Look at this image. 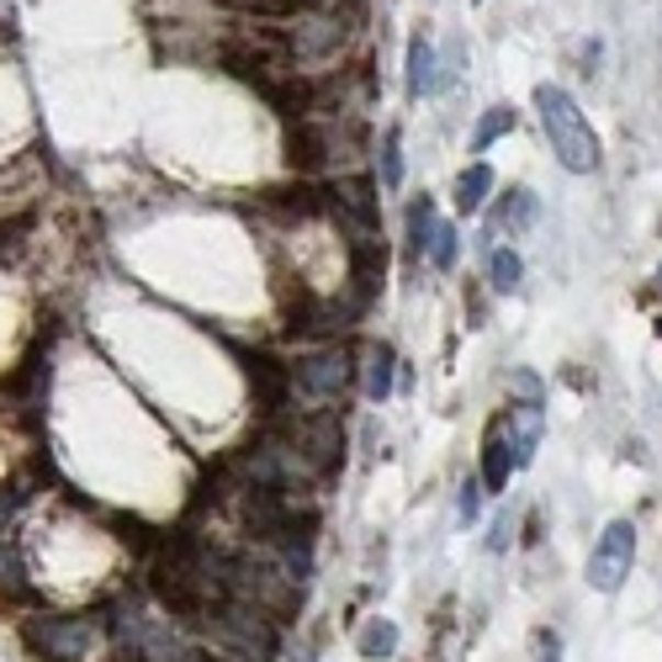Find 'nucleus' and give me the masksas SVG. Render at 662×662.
Wrapping results in <instances>:
<instances>
[{"mask_svg": "<svg viewBox=\"0 0 662 662\" xmlns=\"http://www.w3.org/2000/svg\"><path fill=\"white\" fill-rule=\"evenodd\" d=\"M197 631L207 636V647L228 662H271L281 652V620L244 599L212 604Z\"/></svg>", "mask_w": 662, "mask_h": 662, "instance_id": "nucleus-1", "label": "nucleus"}, {"mask_svg": "<svg viewBox=\"0 0 662 662\" xmlns=\"http://www.w3.org/2000/svg\"><path fill=\"white\" fill-rule=\"evenodd\" d=\"M536 112H541V127L551 138V154L562 159V170L594 176L599 170V138H594V127L583 117V106L562 86H536Z\"/></svg>", "mask_w": 662, "mask_h": 662, "instance_id": "nucleus-2", "label": "nucleus"}, {"mask_svg": "<svg viewBox=\"0 0 662 662\" xmlns=\"http://www.w3.org/2000/svg\"><path fill=\"white\" fill-rule=\"evenodd\" d=\"M16 636L32 662H91L106 626L96 615H43L37 609L27 620H16Z\"/></svg>", "mask_w": 662, "mask_h": 662, "instance_id": "nucleus-3", "label": "nucleus"}, {"mask_svg": "<svg viewBox=\"0 0 662 662\" xmlns=\"http://www.w3.org/2000/svg\"><path fill=\"white\" fill-rule=\"evenodd\" d=\"M356 382V366H350V350L345 345H324L313 356H302L292 366V392L313 397V403H339Z\"/></svg>", "mask_w": 662, "mask_h": 662, "instance_id": "nucleus-4", "label": "nucleus"}, {"mask_svg": "<svg viewBox=\"0 0 662 662\" xmlns=\"http://www.w3.org/2000/svg\"><path fill=\"white\" fill-rule=\"evenodd\" d=\"M631 568H636V525L631 519H609L594 551H588V583L599 594H615L631 577Z\"/></svg>", "mask_w": 662, "mask_h": 662, "instance_id": "nucleus-5", "label": "nucleus"}, {"mask_svg": "<svg viewBox=\"0 0 662 662\" xmlns=\"http://www.w3.org/2000/svg\"><path fill=\"white\" fill-rule=\"evenodd\" d=\"M329 207H334V217L350 228V244L377 239L382 207H377V181H371V176H345V181L329 191Z\"/></svg>", "mask_w": 662, "mask_h": 662, "instance_id": "nucleus-6", "label": "nucleus"}, {"mask_svg": "<svg viewBox=\"0 0 662 662\" xmlns=\"http://www.w3.org/2000/svg\"><path fill=\"white\" fill-rule=\"evenodd\" d=\"M334 154H339V138H334L329 122L302 117L287 127V165H292L298 176H324L334 165Z\"/></svg>", "mask_w": 662, "mask_h": 662, "instance_id": "nucleus-7", "label": "nucleus"}, {"mask_svg": "<svg viewBox=\"0 0 662 662\" xmlns=\"http://www.w3.org/2000/svg\"><path fill=\"white\" fill-rule=\"evenodd\" d=\"M244 377L255 388V408L266 419H281L292 414V366L271 361V356H244Z\"/></svg>", "mask_w": 662, "mask_h": 662, "instance_id": "nucleus-8", "label": "nucleus"}, {"mask_svg": "<svg viewBox=\"0 0 662 662\" xmlns=\"http://www.w3.org/2000/svg\"><path fill=\"white\" fill-rule=\"evenodd\" d=\"M519 472L514 467V446H509V429H504V419L487 424V435H482V493H504L509 487V478Z\"/></svg>", "mask_w": 662, "mask_h": 662, "instance_id": "nucleus-9", "label": "nucleus"}, {"mask_svg": "<svg viewBox=\"0 0 662 662\" xmlns=\"http://www.w3.org/2000/svg\"><path fill=\"white\" fill-rule=\"evenodd\" d=\"M536 212H541L536 191H530V186H514L509 197L487 212V234H493V239H504V234H509V239H514V234H525V228L536 223Z\"/></svg>", "mask_w": 662, "mask_h": 662, "instance_id": "nucleus-10", "label": "nucleus"}, {"mask_svg": "<svg viewBox=\"0 0 662 662\" xmlns=\"http://www.w3.org/2000/svg\"><path fill=\"white\" fill-rule=\"evenodd\" d=\"M504 429H509V446H514V467H530L536 446H541V403H514L504 414Z\"/></svg>", "mask_w": 662, "mask_h": 662, "instance_id": "nucleus-11", "label": "nucleus"}, {"mask_svg": "<svg viewBox=\"0 0 662 662\" xmlns=\"http://www.w3.org/2000/svg\"><path fill=\"white\" fill-rule=\"evenodd\" d=\"M0 604H32V577L22 562V546L0 536Z\"/></svg>", "mask_w": 662, "mask_h": 662, "instance_id": "nucleus-12", "label": "nucleus"}, {"mask_svg": "<svg viewBox=\"0 0 662 662\" xmlns=\"http://www.w3.org/2000/svg\"><path fill=\"white\" fill-rule=\"evenodd\" d=\"M392 366H397V356H392L388 345H366V356H361V392L371 397V403H388V392H392Z\"/></svg>", "mask_w": 662, "mask_h": 662, "instance_id": "nucleus-13", "label": "nucleus"}, {"mask_svg": "<svg viewBox=\"0 0 662 662\" xmlns=\"http://www.w3.org/2000/svg\"><path fill=\"white\" fill-rule=\"evenodd\" d=\"M435 43L429 37H408V96L414 101H424V96H435Z\"/></svg>", "mask_w": 662, "mask_h": 662, "instance_id": "nucleus-14", "label": "nucleus"}, {"mask_svg": "<svg viewBox=\"0 0 662 662\" xmlns=\"http://www.w3.org/2000/svg\"><path fill=\"white\" fill-rule=\"evenodd\" d=\"M397 641H403V636H397V620H382V615H377V620H366L361 631H356V652H361L366 662H382L397 652Z\"/></svg>", "mask_w": 662, "mask_h": 662, "instance_id": "nucleus-15", "label": "nucleus"}, {"mask_svg": "<svg viewBox=\"0 0 662 662\" xmlns=\"http://www.w3.org/2000/svg\"><path fill=\"white\" fill-rule=\"evenodd\" d=\"M487 191H493V170L487 165H467L461 176H456V212H482L487 202Z\"/></svg>", "mask_w": 662, "mask_h": 662, "instance_id": "nucleus-16", "label": "nucleus"}, {"mask_svg": "<svg viewBox=\"0 0 662 662\" xmlns=\"http://www.w3.org/2000/svg\"><path fill=\"white\" fill-rule=\"evenodd\" d=\"M435 202L429 197H419L414 207H408V255H429V239H435Z\"/></svg>", "mask_w": 662, "mask_h": 662, "instance_id": "nucleus-17", "label": "nucleus"}, {"mask_svg": "<svg viewBox=\"0 0 662 662\" xmlns=\"http://www.w3.org/2000/svg\"><path fill=\"white\" fill-rule=\"evenodd\" d=\"M519 276H525V260L514 249H493L487 255V287L493 292H519Z\"/></svg>", "mask_w": 662, "mask_h": 662, "instance_id": "nucleus-18", "label": "nucleus"}, {"mask_svg": "<svg viewBox=\"0 0 662 662\" xmlns=\"http://www.w3.org/2000/svg\"><path fill=\"white\" fill-rule=\"evenodd\" d=\"M504 133H514V106H487L482 112V122H478V133H472V149H493Z\"/></svg>", "mask_w": 662, "mask_h": 662, "instance_id": "nucleus-19", "label": "nucleus"}, {"mask_svg": "<svg viewBox=\"0 0 662 662\" xmlns=\"http://www.w3.org/2000/svg\"><path fill=\"white\" fill-rule=\"evenodd\" d=\"M377 165H382V186H388V191H397V186H403V133H397V127H388Z\"/></svg>", "mask_w": 662, "mask_h": 662, "instance_id": "nucleus-20", "label": "nucleus"}, {"mask_svg": "<svg viewBox=\"0 0 662 662\" xmlns=\"http://www.w3.org/2000/svg\"><path fill=\"white\" fill-rule=\"evenodd\" d=\"M456 255H461V239H456L451 223L440 217V223H435V239H429V266H435V271H451Z\"/></svg>", "mask_w": 662, "mask_h": 662, "instance_id": "nucleus-21", "label": "nucleus"}, {"mask_svg": "<svg viewBox=\"0 0 662 662\" xmlns=\"http://www.w3.org/2000/svg\"><path fill=\"white\" fill-rule=\"evenodd\" d=\"M456 514H461V525H478V514H482V482H478V478H467V482H461V498H456Z\"/></svg>", "mask_w": 662, "mask_h": 662, "instance_id": "nucleus-22", "label": "nucleus"}, {"mask_svg": "<svg viewBox=\"0 0 662 662\" xmlns=\"http://www.w3.org/2000/svg\"><path fill=\"white\" fill-rule=\"evenodd\" d=\"M530 662H562V636H557V631H536V636H530Z\"/></svg>", "mask_w": 662, "mask_h": 662, "instance_id": "nucleus-23", "label": "nucleus"}, {"mask_svg": "<svg viewBox=\"0 0 662 662\" xmlns=\"http://www.w3.org/2000/svg\"><path fill=\"white\" fill-rule=\"evenodd\" d=\"M514 392H519L525 403H541V377H536V371H514Z\"/></svg>", "mask_w": 662, "mask_h": 662, "instance_id": "nucleus-24", "label": "nucleus"}, {"mask_svg": "<svg viewBox=\"0 0 662 662\" xmlns=\"http://www.w3.org/2000/svg\"><path fill=\"white\" fill-rule=\"evenodd\" d=\"M509 546V519H493V536H487V551H504Z\"/></svg>", "mask_w": 662, "mask_h": 662, "instance_id": "nucleus-25", "label": "nucleus"}, {"mask_svg": "<svg viewBox=\"0 0 662 662\" xmlns=\"http://www.w3.org/2000/svg\"><path fill=\"white\" fill-rule=\"evenodd\" d=\"M292 662H313V652H298V658H292Z\"/></svg>", "mask_w": 662, "mask_h": 662, "instance_id": "nucleus-26", "label": "nucleus"}, {"mask_svg": "<svg viewBox=\"0 0 662 662\" xmlns=\"http://www.w3.org/2000/svg\"><path fill=\"white\" fill-rule=\"evenodd\" d=\"M658 334H662V318H658Z\"/></svg>", "mask_w": 662, "mask_h": 662, "instance_id": "nucleus-27", "label": "nucleus"}, {"mask_svg": "<svg viewBox=\"0 0 662 662\" xmlns=\"http://www.w3.org/2000/svg\"><path fill=\"white\" fill-rule=\"evenodd\" d=\"M106 662H117V658H106Z\"/></svg>", "mask_w": 662, "mask_h": 662, "instance_id": "nucleus-28", "label": "nucleus"}, {"mask_svg": "<svg viewBox=\"0 0 662 662\" xmlns=\"http://www.w3.org/2000/svg\"><path fill=\"white\" fill-rule=\"evenodd\" d=\"M658 281H662V271H658Z\"/></svg>", "mask_w": 662, "mask_h": 662, "instance_id": "nucleus-29", "label": "nucleus"}]
</instances>
